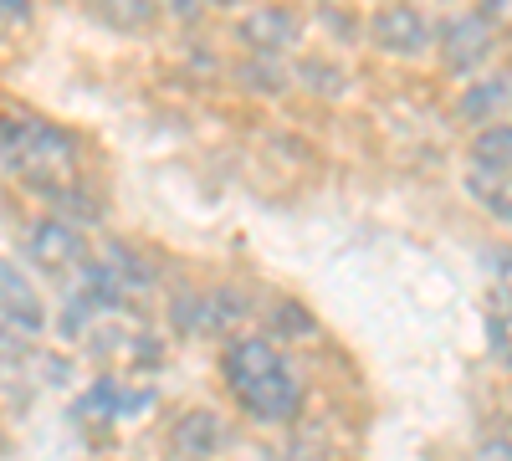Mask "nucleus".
I'll use <instances>...</instances> for the list:
<instances>
[{"instance_id":"nucleus-1","label":"nucleus","mask_w":512,"mask_h":461,"mask_svg":"<svg viewBox=\"0 0 512 461\" xmlns=\"http://www.w3.org/2000/svg\"><path fill=\"white\" fill-rule=\"evenodd\" d=\"M221 369H226V390L236 395V405L262 426L292 421L297 405H303V374H297V364L272 339L241 333V339L226 344Z\"/></svg>"},{"instance_id":"nucleus-2","label":"nucleus","mask_w":512,"mask_h":461,"mask_svg":"<svg viewBox=\"0 0 512 461\" xmlns=\"http://www.w3.org/2000/svg\"><path fill=\"white\" fill-rule=\"evenodd\" d=\"M0 154H6V170L16 180H26L31 190H41L47 200H57L62 190L77 185L82 175V139L57 129L47 118H21L0 139Z\"/></svg>"},{"instance_id":"nucleus-3","label":"nucleus","mask_w":512,"mask_h":461,"mask_svg":"<svg viewBox=\"0 0 512 461\" xmlns=\"http://www.w3.org/2000/svg\"><path fill=\"white\" fill-rule=\"evenodd\" d=\"M492 47H497V26L482 11H461L446 26H436V52L446 77H477L492 62Z\"/></svg>"},{"instance_id":"nucleus-4","label":"nucleus","mask_w":512,"mask_h":461,"mask_svg":"<svg viewBox=\"0 0 512 461\" xmlns=\"http://www.w3.org/2000/svg\"><path fill=\"white\" fill-rule=\"evenodd\" d=\"M369 41L384 52V57H425L436 47V26L420 6L410 0H384V6L369 16Z\"/></svg>"},{"instance_id":"nucleus-5","label":"nucleus","mask_w":512,"mask_h":461,"mask_svg":"<svg viewBox=\"0 0 512 461\" xmlns=\"http://www.w3.org/2000/svg\"><path fill=\"white\" fill-rule=\"evenodd\" d=\"M26 257L41 272H72V267H88V236H82L77 221L67 216H41L26 231Z\"/></svg>"},{"instance_id":"nucleus-6","label":"nucleus","mask_w":512,"mask_h":461,"mask_svg":"<svg viewBox=\"0 0 512 461\" xmlns=\"http://www.w3.org/2000/svg\"><path fill=\"white\" fill-rule=\"evenodd\" d=\"M236 41L251 57H287L303 41V16L292 6H251L236 21Z\"/></svg>"},{"instance_id":"nucleus-7","label":"nucleus","mask_w":512,"mask_h":461,"mask_svg":"<svg viewBox=\"0 0 512 461\" xmlns=\"http://www.w3.org/2000/svg\"><path fill=\"white\" fill-rule=\"evenodd\" d=\"M456 123L461 129H492V123H507L512 113V72H487V77H472L466 88L456 93Z\"/></svg>"},{"instance_id":"nucleus-8","label":"nucleus","mask_w":512,"mask_h":461,"mask_svg":"<svg viewBox=\"0 0 512 461\" xmlns=\"http://www.w3.org/2000/svg\"><path fill=\"white\" fill-rule=\"evenodd\" d=\"M246 318H251V298L231 282H216L195 298V333H205V339H241Z\"/></svg>"},{"instance_id":"nucleus-9","label":"nucleus","mask_w":512,"mask_h":461,"mask_svg":"<svg viewBox=\"0 0 512 461\" xmlns=\"http://www.w3.org/2000/svg\"><path fill=\"white\" fill-rule=\"evenodd\" d=\"M226 441H231L226 421H221L216 410H205V405L185 410L180 421H175V431H169V446H175L185 461H210V456H221Z\"/></svg>"},{"instance_id":"nucleus-10","label":"nucleus","mask_w":512,"mask_h":461,"mask_svg":"<svg viewBox=\"0 0 512 461\" xmlns=\"http://www.w3.org/2000/svg\"><path fill=\"white\" fill-rule=\"evenodd\" d=\"M466 154H472V170L482 180H512V123H492V129H477L472 144H466Z\"/></svg>"},{"instance_id":"nucleus-11","label":"nucleus","mask_w":512,"mask_h":461,"mask_svg":"<svg viewBox=\"0 0 512 461\" xmlns=\"http://www.w3.org/2000/svg\"><path fill=\"white\" fill-rule=\"evenodd\" d=\"M0 318L26 328V333H36L41 323H47V318H41V298L31 292V282H21L11 267H0Z\"/></svg>"},{"instance_id":"nucleus-12","label":"nucleus","mask_w":512,"mask_h":461,"mask_svg":"<svg viewBox=\"0 0 512 461\" xmlns=\"http://www.w3.org/2000/svg\"><path fill=\"white\" fill-rule=\"evenodd\" d=\"M103 267H108V277L128 292V298H134V292H154V267L139 257L134 246H118V241H113V246L103 251Z\"/></svg>"},{"instance_id":"nucleus-13","label":"nucleus","mask_w":512,"mask_h":461,"mask_svg":"<svg viewBox=\"0 0 512 461\" xmlns=\"http://www.w3.org/2000/svg\"><path fill=\"white\" fill-rule=\"evenodd\" d=\"M236 82H241L246 93L277 98V93H287V88H292V72L282 67V57H246V62L236 67Z\"/></svg>"},{"instance_id":"nucleus-14","label":"nucleus","mask_w":512,"mask_h":461,"mask_svg":"<svg viewBox=\"0 0 512 461\" xmlns=\"http://www.w3.org/2000/svg\"><path fill=\"white\" fill-rule=\"evenodd\" d=\"M292 82H303V88L318 93V98H338V93H344V72H338L333 62H323V57H303L292 67Z\"/></svg>"},{"instance_id":"nucleus-15","label":"nucleus","mask_w":512,"mask_h":461,"mask_svg":"<svg viewBox=\"0 0 512 461\" xmlns=\"http://www.w3.org/2000/svg\"><path fill=\"white\" fill-rule=\"evenodd\" d=\"M159 11V0H108V16L118 26H149Z\"/></svg>"},{"instance_id":"nucleus-16","label":"nucleus","mask_w":512,"mask_h":461,"mask_svg":"<svg viewBox=\"0 0 512 461\" xmlns=\"http://www.w3.org/2000/svg\"><path fill=\"white\" fill-rule=\"evenodd\" d=\"M277 328L292 333V339H318L313 313H308V308H297V303H282V308H277Z\"/></svg>"},{"instance_id":"nucleus-17","label":"nucleus","mask_w":512,"mask_h":461,"mask_svg":"<svg viewBox=\"0 0 512 461\" xmlns=\"http://www.w3.org/2000/svg\"><path fill=\"white\" fill-rule=\"evenodd\" d=\"M492 272H497V298H502V308L512 313V251H507V246L492 251Z\"/></svg>"},{"instance_id":"nucleus-18","label":"nucleus","mask_w":512,"mask_h":461,"mask_svg":"<svg viewBox=\"0 0 512 461\" xmlns=\"http://www.w3.org/2000/svg\"><path fill=\"white\" fill-rule=\"evenodd\" d=\"M472 461H512V436H487L472 446Z\"/></svg>"},{"instance_id":"nucleus-19","label":"nucleus","mask_w":512,"mask_h":461,"mask_svg":"<svg viewBox=\"0 0 512 461\" xmlns=\"http://www.w3.org/2000/svg\"><path fill=\"white\" fill-rule=\"evenodd\" d=\"M159 6L169 16H180V21H200L205 16V0H159Z\"/></svg>"},{"instance_id":"nucleus-20","label":"nucleus","mask_w":512,"mask_h":461,"mask_svg":"<svg viewBox=\"0 0 512 461\" xmlns=\"http://www.w3.org/2000/svg\"><path fill=\"white\" fill-rule=\"evenodd\" d=\"M482 16H487V21H492V26H497V21H502V16H507V21H512V0H482Z\"/></svg>"},{"instance_id":"nucleus-21","label":"nucleus","mask_w":512,"mask_h":461,"mask_svg":"<svg viewBox=\"0 0 512 461\" xmlns=\"http://www.w3.org/2000/svg\"><path fill=\"white\" fill-rule=\"evenodd\" d=\"M205 6H241V0H205Z\"/></svg>"},{"instance_id":"nucleus-22","label":"nucleus","mask_w":512,"mask_h":461,"mask_svg":"<svg viewBox=\"0 0 512 461\" xmlns=\"http://www.w3.org/2000/svg\"><path fill=\"white\" fill-rule=\"evenodd\" d=\"M507 426H512V400H507Z\"/></svg>"},{"instance_id":"nucleus-23","label":"nucleus","mask_w":512,"mask_h":461,"mask_svg":"<svg viewBox=\"0 0 512 461\" xmlns=\"http://www.w3.org/2000/svg\"><path fill=\"white\" fill-rule=\"evenodd\" d=\"M323 6H338V0H323Z\"/></svg>"}]
</instances>
